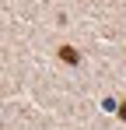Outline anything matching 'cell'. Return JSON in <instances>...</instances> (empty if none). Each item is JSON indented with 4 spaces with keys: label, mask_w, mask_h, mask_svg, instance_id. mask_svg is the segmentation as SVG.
<instances>
[{
    "label": "cell",
    "mask_w": 126,
    "mask_h": 130,
    "mask_svg": "<svg viewBox=\"0 0 126 130\" xmlns=\"http://www.w3.org/2000/svg\"><path fill=\"white\" fill-rule=\"evenodd\" d=\"M119 116H123V120H126V106H119Z\"/></svg>",
    "instance_id": "cell-2"
},
{
    "label": "cell",
    "mask_w": 126,
    "mask_h": 130,
    "mask_svg": "<svg viewBox=\"0 0 126 130\" xmlns=\"http://www.w3.org/2000/svg\"><path fill=\"white\" fill-rule=\"evenodd\" d=\"M60 60L63 63H77V53L74 49H60Z\"/></svg>",
    "instance_id": "cell-1"
}]
</instances>
